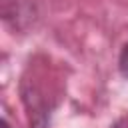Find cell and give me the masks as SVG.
Masks as SVG:
<instances>
[{
	"mask_svg": "<svg viewBox=\"0 0 128 128\" xmlns=\"http://www.w3.org/2000/svg\"><path fill=\"white\" fill-rule=\"evenodd\" d=\"M118 68L122 72V76L128 80V42L124 44L122 52H120V58H118Z\"/></svg>",
	"mask_w": 128,
	"mask_h": 128,
	"instance_id": "cell-1",
	"label": "cell"
},
{
	"mask_svg": "<svg viewBox=\"0 0 128 128\" xmlns=\"http://www.w3.org/2000/svg\"><path fill=\"white\" fill-rule=\"evenodd\" d=\"M0 128H10V124H8L6 120H2V126H0Z\"/></svg>",
	"mask_w": 128,
	"mask_h": 128,
	"instance_id": "cell-2",
	"label": "cell"
}]
</instances>
